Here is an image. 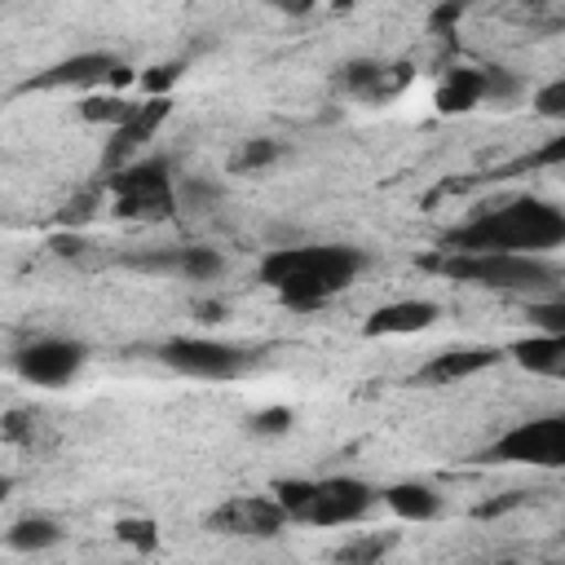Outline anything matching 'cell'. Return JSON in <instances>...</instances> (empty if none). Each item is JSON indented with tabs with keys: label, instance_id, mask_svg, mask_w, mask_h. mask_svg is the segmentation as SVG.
Masks as SVG:
<instances>
[{
	"label": "cell",
	"instance_id": "obj_24",
	"mask_svg": "<svg viewBox=\"0 0 565 565\" xmlns=\"http://www.w3.org/2000/svg\"><path fill=\"white\" fill-rule=\"evenodd\" d=\"M530 322H539L543 331H561V335H565V305H561V291L547 296V300L530 296Z\"/></svg>",
	"mask_w": 565,
	"mask_h": 565
},
{
	"label": "cell",
	"instance_id": "obj_4",
	"mask_svg": "<svg viewBox=\"0 0 565 565\" xmlns=\"http://www.w3.org/2000/svg\"><path fill=\"white\" fill-rule=\"evenodd\" d=\"M106 194L119 221H168L177 216V185L168 159H128L106 172Z\"/></svg>",
	"mask_w": 565,
	"mask_h": 565
},
{
	"label": "cell",
	"instance_id": "obj_22",
	"mask_svg": "<svg viewBox=\"0 0 565 565\" xmlns=\"http://www.w3.org/2000/svg\"><path fill=\"white\" fill-rule=\"evenodd\" d=\"M115 539L137 547V552H154L159 547V525L150 516H119L115 521Z\"/></svg>",
	"mask_w": 565,
	"mask_h": 565
},
{
	"label": "cell",
	"instance_id": "obj_34",
	"mask_svg": "<svg viewBox=\"0 0 565 565\" xmlns=\"http://www.w3.org/2000/svg\"><path fill=\"white\" fill-rule=\"evenodd\" d=\"M521 4H543V0H521Z\"/></svg>",
	"mask_w": 565,
	"mask_h": 565
},
{
	"label": "cell",
	"instance_id": "obj_23",
	"mask_svg": "<svg viewBox=\"0 0 565 565\" xmlns=\"http://www.w3.org/2000/svg\"><path fill=\"white\" fill-rule=\"evenodd\" d=\"M481 79H486V102H494V106H503V102H516V97H521V79H516L508 66H486V71H481Z\"/></svg>",
	"mask_w": 565,
	"mask_h": 565
},
{
	"label": "cell",
	"instance_id": "obj_28",
	"mask_svg": "<svg viewBox=\"0 0 565 565\" xmlns=\"http://www.w3.org/2000/svg\"><path fill=\"white\" fill-rule=\"evenodd\" d=\"M388 543H393L388 534H375V539H358V543L340 547V561H375V556H380Z\"/></svg>",
	"mask_w": 565,
	"mask_h": 565
},
{
	"label": "cell",
	"instance_id": "obj_21",
	"mask_svg": "<svg viewBox=\"0 0 565 565\" xmlns=\"http://www.w3.org/2000/svg\"><path fill=\"white\" fill-rule=\"evenodd\" d=\"M274 499L282 503L287 521H300L309 499H313V481L309 477H282V481H274Z\"/></svg>",
	"mask_w": 565,
	"mask_h": 565
},
{
	"label": "cell",
	"instance_id": "obj_5",
	"mask_svg": "<svg viewBox=\"0 0 565 565\" xmlns=\"http://www.w3.org/2000/svg\"><path fill=\"white\" fill-rule=\"evenodd\" d=\"M481 459L525 463V468H561L565 463V415H534L525 424H512Z\"/></svg>",
	"mask_w": 565,
	"mask_h": 565
},
{
	"label": "cell",
	"instance_id": "obj_10",
	"mask_svg": "<svg viewBox=\"0 0 565 565\" xmlns=\"http://www.w3.org/2000/svg\"><path fill=\"white\" fill-rule=\"evenodd\" d=\"M128 79L132 71L115 53H75V57L53 62L26 88H102V84H128Z\"/></svg>",
	"mask_w": 565,
	"mask_h": 565
},
{
	"label": "cell",
	"instance_id": "obj_19",
	"mask_svg": "<svg viewBox=\"0 0 565 565\" xmlns=\"http://www.w3.org/2000/svg\"><path fill=\"white\" fill-rule=\"evenodd\" d=\"M128 110H132V102L128 97H119V93H93V97H84L79 102V115L88 119V124H124L128 119Z\"/></svg>",
	"mask_w": 565,
	"mask_h": 565
},
{
	"label": "cell",
	"instance_id": "obj_30",
	"mask_svg": "<svg viewBox=\"0 0 565 565\" xmlns=\"http://www.w3.org/2000/svg\"><path fill=\"white\" fill-rule=\"evenodd\" d=\"M49 247H53L57 256H79V247H84V243H79V234H53V238H49Z\"/></svg>",
	"mask_w": 565,
	"mask_h": 565
},
{
	"label": "cell",
	"instance_id": "obj_29",
	"mask_svg": "<svg viewBox=\"0 0 565 565\" xmlns=\"http://www.w3.org/2000/svg\"><path fill=\"white\" fill-rule=\"evenodd\" d=\"M93 207H97V190H88V194L71 199V203L57 212V221H62V225H84V221L93 216Z\"/></svg>",
	"mask_w": 565,
	"mask_h": 565
},
{
	"label": "cell",
	"instance_id": "obj_8",
	"mask_svg": "<svg viewBox=\"0 0 565 565\" xmlns=\"http://www.w3.org/2000/svg\"><path fill=\"white\" fill-rule=\"evenodd\" d=\"M375 503V490L358 477H322L313 481V499L305 508V525H318V530H331V525H353L371 512Z\"/></svg>",
	"mask_w": 565,
	"mask_h": 565
},
{
	"label": "cell",
	"instance_id": "obj_7",
	"mask_svg": "<svg viewBox=\"0 0 565 565\" xmlns=\"http://www.w3.org/2000/svg\"><path fill=\"white\" fill-rule=\"evenodd\" d=\"M84 362H88V349L79 340H66V335H40V340L18 349V375L35 388L71 384Z\"/></svg>",
	"mask_w": 565,
	"mask_h": 565
},
{
	"label": "cell",
	"instance_id": "obj_31",
	"mask_svg": "<svg viewBox=\"0 0 565 565\" xmlns=\"http://www.w3.org/2000/svg\"><path fill=\"white\" fill-rule=\"evenodd\" d=\"M274 9H282V13H309V9H318L322 0H269Z\"/></svg>",
	"mask_w": 565,
	"mask_h": 565
},
{
	"label": "cell",
	"instance_id": "obj_14",
	"mask_svg": "<svg viewBox=\"0 0 565 565\" xmlns=\"http://www.w3.org/2000/svg\"><path fill=\"white\" fill-rule=\"evenodd\" d=\"M437 313L441 309L433 300H388L362 322V331L371 340H380V335H415V331H428L437 322Z\"/></svg>",
	"mask_w": 565,
	"mask_h": 565
},
{
	"label": "cell",
	"instance_id": "obj_2",
	"mask_svg": "<svg viewBox=\"0 0 565 565\" xmlns=\"http://www.w3.org/2000/svg\"><path fill=\"white\" fill-rule=\"evenodd\" d=\"M362 269H366V256L344 243L274 247L260 260V282L274 287L278 300L291 309H318L322 300L340 296Z\"/></svg>",
	"mask_w": 565,
	"mask_h": 565
},
{
	"label": "cell",
	"instance_id": "obj_26",
	"mask_svg": "<svg viewBox=\"0 0 565 565\" xmlns=\"http://www.w3.org/2000/svg\"><path fill=\"white\" fill-rule=\"evenodd\" d=\"M181 62H163V66H150V71H141V93H150V97H159V93H168L177 79H181Z\"/></svg>",
	"mask_w": 565,
	"mask_h": 565
},
{
	"label": "cell",
	"instance_id": "obj_20",
	"mask_svg": "<svg viewBox=\"0 0 565 565\" xmlns=\"http://www.w3.org/2000/svg\"><path fill=\"white\" fill-rule=\"evenodd\" d=\"M278 154H282V146H278L274 137H252V141H243V146L234 150L230 168H234V172H256V168H269Z\"/></svg>",
	"mask_w": 565,
	"mask_h": 565
},
{
	"label": "cell",
	"instance_id": "obj_9",
	"mask_svg": "<svg viewBox=\"0 0 565 565\" xmlns=\"http://www.w3.org/2000/svg\"><path fill=\"white\" fill-rule=\"evenodd\" d=\"M282 525H287V512L274 494H234L207 516V530L234 534V539H274L282 534Z\"/></svg>",
	"mask_w": 565,
	"mask_h": 565
},
{
	"label": "cell",
	"instance_id": "obj_6",
	"mask_svg": "<svg viewBox=\"0 0 565 565\" xmlns=\"http://www.w3.org/2000/svg\"><path fill=\"white\" fill-rule=\"evenodd\" d=\"M159 362L190 380H238L252 366V353L207 335H177L159 344Z\"/></svg>",
	"mask_w": 565,
	"mask_h": 565
},
{
	"label": "cell",
	"instance_id": "obj_15",
	"mask_svg": "<svg viewBox=\"0 0 565 565\" xmlns=\"http://www.w3.org/2000/svg\"><path fill=\"white\" fill-rule=\"evenodd\" d=\"M512 362L530 375H561L565 371V335L561 331H539V335H525L516 340L512 349Z\"/></svg>",
	"mask_w": 565,
	"mask_h": 565
},
{
	"label": "cell",
	"instance_id": "obj_18",
	"mask_svg": "<svg viewBox=\"0 0 565 565\" xmlns=\"http://www.w3.org/2000/svg\"><path fill=\"white\" fill-rule=\"evenodd\" d=\"M53 543H62V525L53 516H18L9 525V547L18 552H44Z\"/></svg>",
	"mask_w": 565,
	"mask_h": 565
},
{
	"label": "cell",
	"instance_id": "obj_11",
	"mask_svg": "<svg viewBox=\"0 0 565 565\" xmlns=\"http://www.w3.org/2000/svg\"><path fill=\"white\" fill-rule=\"evenodd\" d=\"M168 110H172V102H168V93H159V97H146V102H132V110H128V119L110 128V150H106V172H110V168H119V163H128V154H132L137 146H146V141H150V137L159 132V124L168 119Z\"/></svg>",
	"mask_w": 565,
	"mask_h": 565
},
{
	"label": "cell",
	"instance_id": "obj_33",
	"mask_svg": "<svg viewBox=\"0 0 565 565\" xmlns=\"http://www.w3.org/2000/svg\"><path fill=\"white\" fill-rule=\"evenodd\" d=\"M9 494H13V477H4V472H0V503H4Z\"/></svg>",
	"mask_w": 565,
	"mask_h": 565
},
{
	"label": "cell",
	"instance_id": "obj_25",
	"mask_svg": "<svg viewBox=\"0 0 565 565\" xmlns=\"http://www.w3.org/2000/svg\"><path fill=\"white\" fill-rule=\"evenodd\" d=\"M291 419H296V415H291L287 406H265V411H256V415L247 419V428L260 433V437H282V433L291 428Z\"/></svg>",
	"mask_w": 565,
	"mask_h": 565
},
{
	"label": "cell",
	"instance_id": "obj_27",
	"mask_svg": "<svg viewBox=\"0 0 565 565\" xmlns=\"http://www.w3.org/2000/svg\"><path fill=\"white\" fill-rule=\"evenodd\" d=\"M534 110L543 119H565V79H552L534 93Z\"/></svg>",
	"mask_w": 565,
	"mask_h": 565
},
{
	"label": "cell",
	"instance_id": "obj_13",
	"mask_svg": "<svg viewBox=\"0 0 565 565\" xmlns=\"http://www.w3.org/2000/svg\"><path fill=\"white\" fill-rule=\"evenodd\" d=\"M503 353L490 349V344H459V349H441L433 353L424 366H419V384H455V380H468V375H481L499 362Z\"/></svg>",
	"mask_w": 565,
	"mask_h": 565
},
{
	"label": "cell",
	"instance_id": "obj_32",
	"mask_svg": "<svg viewBox=\"0 0 565 565\" xmlns=\"http://www.w3.org/2000/svg\"><path fill=\"white\" fill-rule=\"evenodd\" d=\"M4 433H9V437H22V433H26V415H22V411L4 415Z\"/></svg>",
	"mask_w": 565,
	"mask_h": 565
},
{
	"label": "cell",
	"instance_id": "obj_1",
	"mask_svg": "<svg viewBox=\"0 0 565 565\" xmlns=\"http://www.w3.org/2000/svg\"><path fill=\"white\" fill-rule=\"evenodd\" d=\"M565 243V212L547 199L521 194L499 207H481L472 221L441 238L446 252H552Z\"/></svg>",
	"mask_w": 565,
	"mask_h": 565
},
{
	"label": "cell",
	"instance_id": "obj_17",
	"mask_svg": "<svg viewBox=\"0 0 565 565\" xmlns=\"http://www.w3.org/2000/svg\"><path fill=\"white\" fill-rule=\"evenodd\" d=\"M388 512H397L402 521H433L441 512V494L428 486V481H393L384 494Z\"/></svg>",
	"mask_w": 565,
	"mask_h": 565
},
{
	"label": "cell",
	"instance_id": "obj_16",
	"mask_svg": "<svg viewBox=\"0 0 565 565\" xmlns=\"http://www.w3.org/2000/svg\"><path fill=\"white\" fill-rule=\"evenodd\" d=\"M437 110L441 115H468V110H477L481 102H486V79H481V71L477 66H455V71H446V79L437 84Z\"/></svg>",
	"mask_w": 565,
	"mask_h": 565
},
{
	"label": "cell",
	"instance_id": "obj_3",
	"mask_svg": "<svg viewBox=\"0 0 565 565\" xmlns=\"http://www.w3.org/2000/svg\"><path fill=\"white\" fill-rule=\"evenodd\" d=\"M428 265L455 282H472L486 291H516V296L561 291V265L534 252H446Z\"/></svg>",
	"mask_w": 565,
	"mask_h": 565
},
{
	"label": "cell",
	"instance_id": "obj_12",
	"mask_svg": "<svg viewBox=\"0 0 565 565\" xmlns=\"http://www.w3.org/2000/svg\"><path fill=\"white\" fill-rule=\"evenodd\" d=\"M146 274H172V278H190V282H212L225 274V256L216 247H163L150 256L132 260Z\"/></svg>",
	"mask_w": 565,
	"mask_h": 565
}]
</instances>
